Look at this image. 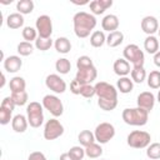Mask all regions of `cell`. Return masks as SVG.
Here are the masks:
<instances>
[{"label":"cell","mask_w":160,"mask_h":160,"mask_svg":"<svg viewBox=\"0 0 160 160\" xmlns=\"http://www.w3.org/2000/svg\"><path fill=\"white\" fill-rule=\"evenodd\" d=\"M9 86H10L11 92H20V91H25L26 82H25L24 78H21V76H14L12 79H10Z\"/></svg>","instance_id":"4316f807"},{"label":"cell","mask_w":160,"mask_h":160,"mask_svg":"<svg viewBox=\"0 0 160 160\" xmlns=\"http://www.w3.org/2000/svg\"><path fill=\"white\" fill-rule=\"evenodd\" d=\"M22 38H24L25 41L31 42V41L36 40L39 36H38L36 29H34V28H31V26H25V28L22 29Z\"/></svg>","instance_id":"8d00e7d4"},{"label":"cell","mask_w":160,"mask_h":160,"mask_svg":"<svg viewBox=\"0 0 160 160\" xmlns=\"http://www.w3.org/2000/svg\"><path fill=\"white\" fill-rule=\"evenodd\" d=\"M74 24V32L78 38L85 39L90 35V32L96 26V18L92 14L86 11H79L72 18Z\"/></svg>","instance_id":"7a4b0ae2"},{"label":"cell","mask_w":160,"mask_h":160,"mask_svg":"<svg viewBox=\"0 0 160 160\" xmlns=\"http://www.w3.org/2000/svg\"><path fill=\"white\" fill-rule=\"evenodd\" d=\"M130 75H131V80L138 84H141L148 78L146 70L144 69V66H132Z\"/></svg>","instance_id":"484cf974"},{"label":"cell","mask_w":160,"mask_h":160,"mask_svg":"<svg viewBox=\"0 0 160 160\" xmlns=\"http://www.w3.org/2000/svg\"><path fill=\"white\" fill-rule=\"evenodd\" d=\"M28 160H46V156L41 151H32L30 152Z\"/></svg>","instance_id":"b9f144b4"},{"label":"cell","mask_w":160,"mask_h":160,"mask_svg":"<svg viewBox=\"0 0 160 160\" xmlns=\"http://www.w3.org/2000/svg\"><path fill=\"white\" fill-rule=\"evenodd\" d=\"M11 114H12L11 110L0 106V124H1V125H6V124H9L10 120H12Z\"/></svg>","instance_id":"74e56055"},{"label":"cell","mask_w":160,"mask_h":160,"mask_svg":"<svg viewBox=\"0 0 160 160\" xmlns=\"http://www.w3.org/2000/svg\"><path fill=\"white\" fill-rule=\"evenodd\" d=\"M154 64H155L158 68H160V50L154 55Z\"/></svg>","instance_id":"7bdbcfd3"},{"label":"cell","mask_w":160,"mask_h":160,"mask_svg":"<svg viewBox=\"0 0 160 160\" xmlns=\"http://www.w3.org/2000/svg\"><path fill=\"white\" fill-rule=\"evenodd\" d=\"M22 66V60L18 55H10L4 59V69L8 72H16L21 69Z\"/></svg>","instance_id":"9a60e30c"},{"label":"cell","mask_w":160,"mask_h":160,"mask_svg":"<svg viewBox=\"0 0 160 160\" xmlns=\"http://www.w3.org/2000/svg\"><path fill=\"white\" fill-rule=\"evenodd\" d=\"M119 18L114 14H109V15H105L101 20V28L102 30L105 31H109V32H112V31H116L118 28H119Z\"/></svg>","instance_id":"2e32d148"},{"label":"cell","mask_w":160,"mask_h":160,"mask_svg":"<svg viewBox=\"0 0 160 160\" xmlns=\"http://www.w3.org/2000/svg\"><path fill=\"white\" fill-rule=\"evenodd\" d=\"M80 95L86 98V99H90L95 95V85H91V84H86V85H82L81 88V91H80Z\"/></svg>","instance_id":"ab89813d"},{"label":"cell","mask_w":160,"mask_h":160,"mask_svg":"<svg viewBox=\"0 0 160 160\" xmlns=\"http://www.w3.org/2000/svg\"><path fill=\"white\" fill-rule=\"evenodd\" d=\"M45 85L48 89L54 91L55 94H62L66 90V82L58 74H50L45 79Z\"/></svg>","instance_id":"7c38bea8"},{"label":"cell","mask_w":160,"mask_h":160,"mask_svg":"<svg viewBox=\"0 0 160 160\" xmlns=\"http://www.w3.org/2000/svg\"><path fill=\"white\" fill-rule=\"evenodd\" d=\"M112 5V0H94L89 4L92 15H101Z\"/></svg>","instance_id":"ac0fdd59"},{"label":"cell","mask_w":160,"mask_h":160,"mask_svg":"<svg viewBox=\"0 0 160 160\" xmlns=\"http://www.w3.org/2000/svg\"><path fill=\"white\" fill-rule=\"evenodd\" d=\"M112 69H114V72L116 75H119L120 78L122 76H128L130 72H131V69L130 68V62L126 61L124 58L122 59H116L114 65H112Z\"/></svg>","instance_id":"e0dca14e"},{"label":"cell","mask_w":160,"mask_h":160,"mask_svg":"<svg viewBox=\"0 0 160 160\" xmlns=\"http://www.w3.org/2000/svg\"><path fill=\"white\" fill-rule=\"evenodd\" d=\"M95 95L98 96V105L105 111H111L118 106V89L105 81L95 84Z\"/></svg>","instance_id":"6da1fadb"},{"label":"cell","mask_w":160,"mask_h":160,"mask_svg":"<svg viewBox=\"0 0 160 160\" xmlns=\"http://www.w3.org/2000/svg\"><path fill=\"white\" fill-rule=\"evenodd\" d=\"M95 140L101 145L109 142L115 136V128L110 122H100L94 131Z\"/></svg>","instance_id":"9c48e42d"},{"label":"cell","mask_w":160,"mask_h":160,"mask_svg":"<svg viewBox=\"0 0 160 160\" xmlns=\"http://www.w3.org/2000/svg\"><path fill=\"white\" fill-rule=\"evenodd\" d=\"M64 134V126L62 124L54 119H50L46 121L45 126H44V138L45 140H55L58 138H60Z\"/></svg>","instance_id":"30bf717a"},{"label":"cell","mask_w":160,"mask_h":160,"mask_svg":"<svg viewBox=\"0 0 160 160\" xmlns=\"http://www.w3.org/2000/svg\"><path fill=\"white\" fill-rule=\"evenodd\" d=\"M35 28L40 38L49 39L52 34V21L49 15H40L35 21Z\"/></svg>","instance_id":"8fae6325"},{"label":"cell","mask_w":160,"mask_h":160,"mask_svg":"<svg viewBox=\"0 0 160 160\" xmlns=\"http://www.w3.org/2000/svg\"><path fill=\"white\" fill-rule=\"evenodd\" d=\"M146 156L151 160L160 159V142H152L146 148Z\"/></svg>","instance_id":"d6a6232c"},{"label":"cell","mask_w":160,"mask_h":160,"mask_svg":"<svg viewBox=\"0 0 160 160\" xmlns=\"http://www.w3.org/2000/svg\"><path fill=\"white\" fill-rule=\"evenodd\" d=\"M16 10L21 15L30 14L34 10V1L32 0H19L16 2Z\"/></svg>","instance_id":"83f0119b"},{"label":"cell","mask_w":160,"mask_h":160,"mask_svg":"<svg viewBox=\"0 0 160 160\" xmlns=\"http://www.w3.org/2000/svg\"><path fill=\"white\" fill-rule=\"evenodd\" d=\"M148 85L150 89H160V71L152 70L148 75Z\"/></svg>","instance_id":"1f68e13d"},{"label":"cell","mask_w":160,"mask_h":160,"mask_svg":"<svg viewBox=\"0 0 160 160\" xmlns=\"http://www.w3.org/2000/svg\"><path fill=\"white\" fill-rule=\"evenodd\" d=\"M78 140H79L80 145L84 146V148H86V146H89V145H91V144H94L96 141L94 132H91L90 130H82V131H80V134L78 135Z\"/></svg>","instance_id":"d4e9b609"},{"label":"cell","mask_w":160,"mask_h":160,"mask_svg":"<svg viewBox=\"0 0 160 160\" xmlns=\"http://www.w3.org/2000/svg\"><path fill=\"white\" fill-rule=\"evenodd\" d=\"M116 88H118V91H120L121 94H129L132 91L134 84H132V80H130V78L122 76V78H119L116 82Z\"/></svg>","instance_id":"603a6c76"},{"label":"cell","mask_w":160,"mask_h":160,"mask_svg":"<svg viewBox=\"0 0 160 160\" xmlns=\"http://www.w3.org/2000/svg\"><path fill=\"white\" fill-rule=\"evenodd\" d=\"M51 45H52L51 38L45 39V38H40V36H39V38L35 40V48H36L38 50H40V51H46V50H49V49L51 48Z\"/></svg>","instance_id":"d590c367"},{"label":"cell","mask_w":160,"mask_h":160,"mask_svg":"<svg viewBox=\"0 0 160 160\" xmlns=\"http://www.w3.org/2000/svg\"><path fill=\"white\" fill-rule=\"evenodd\" d=\"M18 52L20 54V56H29L30 54H32L34 51V46L31 42H28V41H21L18 44V48H16Z\"/></svg>","instance_id":"836d02e7"},{"label":"cell","mask_w":160,"mask_h":160,"mask_svg":"<svg viewBox=\"0 0 160 160\" xmlns=\"http://www.w3.org/2000/svg\"><path fill=\"white\" fill-rule=\"evenodd\" d=\"M54 46H55L56 51L60 52V54H68V52L71 50V42H70V40H69L68 38H65V36L58 38V39L55 40V42H54Z\"/></svg>","instance_id":"7402d4cb"},{"label":"cell","mask_w":160,"mask_h":160,"mask_svg":"<svg viewBox=\"0 0 160 160\" xmlns=\"http://www.w3.org/2000/svg\"><path fill=\"white\" fill-rule=\"evenodd\" d=\"M11 99L15 102L16 106H22L28 102V92L26 91H20V92H11Z\"/></svg>","instance_id":"e575fe53"},{"label":"cell","mask_w":160,"mask_h":160,"mask_svg":"<svg viewBox=\"0 0 160 160\" xmlns=\"http://www.w3.org/2000/svg\"><path fill=\"white\" fill-rule=\"evenodd\" d=\"M6 25L10 29H20L24 25V16L19 12H12L6 18Z\"/></svg>","instance_id":"ffe728a7"},{"label":"cell","mask_w":160,"mask_h":160,"mask_svg":"<svg viewBox=\"0 0 160 160\" xmlns=\"http://www.w3.org/2000/svg\"><path fill=\"white\" fill-rule=\"evenodd\" d=\"M158 101L160 102V90H159V92H158Z\"/></svg>","instance_id":"bcb514c9"},{"label":"cell","mask_w":160,"mask_h":160,"mask_svg":"<svg viewBox=\"0 0 160 160\" xmlns=\"http://www.w3.org/2000/svg\"><path fill=\"white\" fill-rule=\"evenodd\" d=\"M85 155L88 158H90V159H98V158H100L102 155V148H101V145L98 144V142H94V144L86 146L85 148Z\"/></svg>","instance_id":"f546056e"},{"label":"cell","mask_w":160,"mask_h":160,"mask_svg":"<svg viewBox=\"0 0 160 160\" xmlns=\"http://www.w3.org/2000/svg\"><path fill=\"white\" fill-rule=\"evenodd\" d=\"M69 154L74 158V160H82V158L85 156V149H82L81 146H72L70 148Z\"/></svg>","instance_id":"f35d334b"},{"label":"cell","mask_w":160,"mask_h":160,"mask_svg":"<svg viewBox=\"0 0 160 160\" xmlns=\"http://www.w3.org/2000/svg\"><path fill=\"white\" fill-rule=\"evenodd\" d=\"M124 59L132 64V66H144L145 62V55L144 51L140 50V48L135 44H129L124 48L122 51Z\"/></svg>","instance_id":"52a82bcc"},{"label":"cell","mask_w":160,"mask_h":160,"mask_svg":"<svg viewBox=\"0 0 160 160\" xmlns=\"http://www.w3.org/2000/svg\"><path fill=\"white\" fill-rule=\"evenodd\" d=\"M42 106L54 116V118H59L62 115L64 112V105L62 101L56 96V95H51L48 94L42 98Z\"/></svg>","instance_id":"ba28073f"},{"label":"cell","mask_w":160,"mask_h":160,"mask_svg":"<svg viewBox=\"0 0 160 160\" xmlns=\"http://www.w3.org/2000/svg\"><path fill=\"white\" fill-rule=\"evenodd\" d=\"M121 116L124 122L131 126H144L149 120V112L139 106L124 109Z\"/></svg>","instance_id":"277c9868"},{"label":"cell","mask_w":160,"mask_h":160,"mask_svg":"<svg viewBox=\"0 0 160 160\" xmlns=\"http://www.w3.org/2000/svg\"><path fill=\"white\" fill-rule=\"evenodd\" d=\"M159 48H160L159 40H158L154 35H150V36H148V38L144 40V49L146 50V52L155 55V54L159 51Z\"/></svg>","instance_id":"cb8c5ba5"},{"label":"cell","mask_w":160,"mask_h":160,"mask_svg":"<svg viewBox=\"0 0 160 160\" xmlns=\"http://www.w3.org/2000/svg\"><path fill=\"white\" fill-rule=\"evenodd\" d=\"M55 69H56L58 72L65 75V74H68V72L70 71L71 64H70V61H69L66 58H61V59H58V60H56V62H55Z\"/></svg>","instance_id":"4dcf8cb0"},{"label":"cell","mask_w":160,"mask_h":160,"mask_svg":"<svg viewBox=\"0 0 160 160\" xmlns=\"http://www.w3.org/2000/svg\"><path fill=\"white\" fill-rule=\"evenodd\" d=\"M106 42V36L104 34V31L100 30H95L91 36H90V44L94 48H101L104 44Z\"/></svg>","instance_id":"f1b7e54d"},{"label":"cell","mask_w":160,"mask_h":160,"mask_svg":"<svg viewBox=\"0 0 160 160\" xmlns=\"http://www.w3.org/2000/svg\"><path fill=\"white\" fill-rule=\"evenodd\" d=\"M5 81H6V80H5V74H1V84H0V88H1V89L5 86Z\"/></svg>","instance_id":"f6af8a7d"},{"label":"cell","mask_w":160,"mask_h":160,"mask_svg":"<svg viewBox=\"0 0 160 160\" xmlns=\"http://www.w3.org/2000/svg\"><path fill=\"white\" fill-rule=\"evenodd\" d=\"M150 140L151 135L144 130H134L126 138L128 145L132 149H145L150 145Z\"/></svg>","instance_id":"8992f818"},{"label":"cell","mask_w":160,"mask_h":160,"mask_svg":"<svg viewBox=\"0 0 160 160\" xmlns=\"http://www.w3.org/2000/svg\"><path fill=\"white\" fill-rule=\"evenodd\" d=\"M76 68H78V72H76L75 80L81 85L91 84L98 76V70L90 56H86V55L80 56L76 60Z\"/></svg>","instance_id":"3957f363"},{"label":"cell","mask_w":160,"mask_h":160,"mask_svg":"<svg viewBox=\"0 0 160 160\" xmlns=\"http://www.w3.org/2000/svg\"><path fill=\"white\" fill-rule=\"evenodd\" d=\"M28 125H29L28 118H25L21 114L15 115L11 120V128L15 132H25L28 129Z\"/></svg>","instance_id":"d6986e66"},{"label":"cell","mask_w":160,"mask_h":160,"mask_svg":"<svg viewBox=\"0 0 160 160\" xmlns=\"http://www.w3.org/2000/svg\"><path fill=\"white\" fill-rule=\"evenodd\" d=\"M81 88H82V85H81L80 82H78L75 79H74V80L71 81V84H70V91H71L72 94H75V95H80Z\"/></svg>","instance_id":"60d3db41"},{"label":"cell","mask_w":160,"mask_h":160,"mask_svg":"<svg viewBox=\"0 0 160 160\" xmlns=\"http://www.w3.org/2000/svg\"><path fill=\"white\" fill-rule=\"evenodd\" d=\"M158 31H159V36H160V28H159V30H158Z\"/></svg>","instance_id":"7dc6e473"},{"label":"cell","mask_w":160,"mask_h":160,"mask_svg":"<svg viewBox=\"0 0 160 160\" xmlns=\"http://www.w3.org/2000/svg\"><path fill=\"white\" fill-rule=\"evenodd\" d=\"M141 30H142L145 34H148V36L154 35V34L159 30L158 19H156L155 16H151V15L145 16V18L141 20Z\"/></svg>","instance_id":"5bb4252c"},{"label":"cell","mask_w":160,"mask_h":160,"mask_svg":"<svg viewBox=\"0 0 160 160\" xmlns=\"http://www.w3.org/2000/svg\"><path fill=\"white\" fill-rule=\"evenodd\" d=\"M60 160H74V158L69 154V151L68 152H64V154H61L60 155Z\"/></svg>","instance_id":"ee69618b"},{"label":"cell","mask_w":160,"mask_h":160,"mask_svg":"<svg viewBox=\"0 0 160 160\" xmlns=\"http://www.w3.org/2000/svg\"><path fill=\"white\" fill-rule=\"evenodd\" d=\"M122 41H124V34L120 30L109 32V35L106 36V44L110 48H116L120 44H122Z\"/></svg>","instance_id":"44dd1931"},{"label":"cell","mask_w":160,"mask_h":160,"mask_svg":"<svg viewBox=\"0 0 160 160\" xmlns=\"http://www.w3.org/2000/svg\"><path fill=\"white\" fill-rule=\"evenodd\" d=\"M136 102H138V106L146 110L148 112L151 111L154 109V105H155V95L151 92V91H142L138 95V99H136Z\"/></svg>","instance_id":"4fadbf2b"},{"label":"cell","mask_w":160,"mask_h":160,"mask_svg":"<svg viewBox=\"0 0 160 160\" xmlns=\"http://www.w3.org/2000/svg\"><path fill=\"white\" fill-rule=\"evenodd\" d=\"M42 104L38 101H31L26 106V118L29 125L31 128H40L44 122V112H42Z\"/></svg>","instance_id":"5b68a950"}]
</instances>
